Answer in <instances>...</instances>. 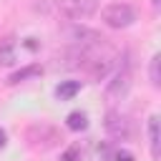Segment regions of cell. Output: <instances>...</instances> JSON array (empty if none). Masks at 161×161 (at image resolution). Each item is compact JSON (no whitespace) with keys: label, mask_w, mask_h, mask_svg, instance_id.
I'll list each match as a JSON object with an SVG mask.
<instances>
[{"label":"cell","mask_w":161,"mask_h":161,"mask_svg":"<svg viewBox=\"0 0 161 161\" xmlns=\"http://www.w3.org/2000/svg\"><path fill=\"white\" fill-rule=\"evenodd\" d=\"M101 20H103L108 28L121 30V28H128V25L136 23V10H133L128 3H111V5H106V8L101 10Z\"/></svg>","instance_id":"1"},{"label":"cell","mask_w":161,"mask_h":161,"mask_svg":"<svg viewBox=\"0 0 161 161\" xmlns=\"http://www.w3.org/2000/svg\"><path fill=\"white\" fill-rule=\"evenodd\" d=\"M55 5L68 20H88L101 8L98 0H55Z\"/></svg>","instance_id":"2"},{"label":"cell","mask_w":161,"mask_h":161,"mask_svg":"<svg viewBox=\"0 0 161 161\" xmlns=\"http://www.w3.org/2000/svg\"><path fill=\"white\" fill-rule=\"evenodd\" d=\"M103 128H106V133L113 141H128L133 136V123L121 111H108L106 113V121H103Z\"/></svg>","instance_id":"3"},{"label":"cell","mask_w":161,"mask_h":161,"mask_svg":"<svg viewBox=\"0 0 161 161\" xmlns=\"http://www.w3.org/2000/svg\"><path fill=\"white\" fill-rule=\"evenodd\" d=\"M128 88H131V68L128 65H121L113 73V78L108 80V86H106V98L108 101H121L128 93Z\"/></svg>","instance_id":"4"},{"label":"cell","mask_w":161,"mask_h":161,"mask_svg":"<svg viewBox=\"0 0 161 161\" xmlns=\"http://www.w3.org/2000/svg\"><path fill=\"white\" fill-rule=\"evenodd\" d=\"M40 73H43V65H40V63H30V65H25V68L15 70V73L8 78V86H18V83L28 80V78H38Z\"/></svg>","instance_id":"5"},{"label":"cell","mask_w":161,"mask_h":161,"mask_svg":"<svg viewBox=\"0 0 161 161\" xmlns=\"http://www.w3.org/2000/svg\"><path fill=\"white\" fill-rule=\"evenodd\" d=\"M148 146H151V156L158 158L161 156V136H158V116L156 113L148 118Z\"/></svg>","instance_id":"6"},{"label":"cell","mask_w":161,"mask_h":161,"mask_svg":"<svg viewBox=\"0 0 161 161\" xmlns=\"http://www.w3.org/2000/svg\"><path fill=\"white\" fill-rule=\"evenodd\" d=\"M80 80H60L58 83V88H55V96H58V101H70L75 93H80Z\"/></svg>","instance_id":"7"},{"label":"cell","mask_w":161,"mask_h":161,"mask_svg":"<svg viewBox=\"0 0 161 161\" xmlns=\"http://www.w3.org/2000/svg\"><path fill=\"white\" fill-rule=\"evenodd\" d=\"M60 161H88V148L80 143H73L60 153Z\"/></svg>","instance_id":"8"},{"label":"cell","mask_w":161,"mask_h":161,"mask_svg":"<svg viewBox=\"0 0 161 161\" xmlns=\"http://www.w3.org/2000/svg\"><path fill=\"white\" fill-rule=\"evenodd\" d=\"M65 126H68L70 131H86V128H88V116H86V111H73V113H68Z\"/></svg>","instance_id":"9"},{"label":"cell","mask_w":161,"mask_h":161,"mask_svg":"<svg viewBox=\"0 0 161 161\" xmlns=\"http://www.w3.org/2000/svg\"><path fill=\"white\" fill-rule=\"evenodd\" d=\"M148 75H151V86H153V88H158V86H161V55H158V53L151 58Z\"/></svg>","instance_id":"10"},{"label":"cell","mask_w":161,"mask_h":161,"mask_svg":"<svg viewBox=\"0 0 161 161\" xmlns=\"http://www.w3.org/2000/svg\"><path fill=\"white\" fill-rule=\"evenodd\" d=\"M15 63V45L8 40L0 45V65H13Z\"/></svg>","instance_id":"11"},{"label":"cell","mask_w":161,"mask_h":161,"mask_svg":"<svg viewBox=\"0 0 161 161\" xmlns=\"http://www.w3.org/2000/svg\"><path fill=\"white\" fill-rule=\"evenodd\" d=\"M113 161H136V158H133L131 151H126V148H116V151H113Z\"/></svg>","instance_id":"12"},{"label":"cell","mask_w":161,"mask_h":161,"mask_svg":"<svg viewBox=\"0 0 161 161\" xmlns=\"http://www.w3.org/2000/svg\"><path fill=\"white\" fill-rule=\"evenodd\" d=\"M5 143H8V133L5 128H0V148H5Z\"/></svg>","instance_id":"13"},{"label":"cell","mask_w":161,"mask_h":161,"mask_svg":"<svg viewBox=\"0 0 161 161\" xmlns=\"http://www.w3.org/2000/svg\"><path fill=\"white\" fill-rule=\"evenodd\" d=\"M101 161H108V158H101Z\"/></svg>","instance_id":"14"}]
</instances>
